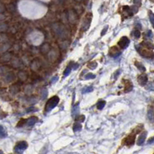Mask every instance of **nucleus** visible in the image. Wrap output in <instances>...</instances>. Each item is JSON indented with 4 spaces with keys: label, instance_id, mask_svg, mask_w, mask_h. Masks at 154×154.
<instances>
[{
    "label": "nucleus",
    "instance_id": "obj_7",
    "mask_svg": "<svg viewBox=\"0 0 154 154\" xmlns=\"http://www.w3.org/2000/svg\"><path fill=\"white\" fill-rule=\"evenodd\" d=\"M147 136V132H143V133H141V135L139 136V138L137 139V145L138 146H142L143 143H144L146 138Z\"/></svg>",
    "mask_w": 154,
    "mask_h": 154
},
{
    "label": "nucleus",
    "instance_id": "obj_16",
    "mask_svg": "<svg viewBox=\"0 0 154 154\" xmlns=\"http://www.w3.org/2000/svg\"><path fill=\"white\" fill-rule=\"evenodd\" d=\"M6 136H7V133H6L5 129L3 128L2 126H0V137L4 138Z\"/></svg>",
    "mask_w": 154,
    "mask_h": 154
},
{
    "label": "nucleus",
    "instance_id": "obj_17",
    "mask_svg": "<svg viewBox=\"0 0 154 154\" xmlns=\"http://www.w3.org/2000/svg\"><path fill=\"white\" fill-rule=\"evenodd\" d=\"M87 66L91 69H95L97 67V63L96 62H91V63H90L87 65Z\"/></svg>",
    "mask_w": 154,
    "mask_h": 154
},
{
    "label": "nucleus",
    "instance_id": "obj_26",
    "mask_svg": "<svg viewBox=\"0 0 154 154\" xmlns=\"http://www.w3.org/2000/svg\"><path fill=\"white\" fill-rule=\"evenodd\" d=\"M42 99H44V98H46V96H47V90H45V89H43L42 90Z\"/></svg>",
    "mask_w": 154,
    "mask_h": 154
},
{
    "label": "nucleus",
    "instance_id": "obj_27",
    "mask_svg": "<svg viewBox=\"0 0 154 154\" xmlns=\"http://www.w3.org/2000/svg\"><path fill=\"white\" fill-rule=\"evenodd\" d=\"M146 35L149 37V38H153V32H152V31H150V30H149V31H147V32L146 33Z\"/></svg>",
    "mask_w": 154,
    "mask_h": 154
},
{
    "label": "nucleus",
    "instance_id": "obj_12",
    "mask_svg": "<svg viewBox=\"0 0 154 154\" xmlns=\"http://www.w3.org/2000/svg\"><path fill=\"white\" fill-rule=\"evenodd\" d=\"M74 66H75V64L73 63H71V64L69 65V66H68L67 68H66V69L65 70V72H64V75H63V76L64 77H66L67 76H69V74L71 73V70H72V68H74Z\"/></svg>",
    "mask_w": 154,
    "mask_h": 154
},
{
    "label": "nucleus",
    "instance_id": "obj_31",
    "mask_svg": "<svg viewBox=\"0 0 154 154\" xmlns=\"http://www.w3.org/2000/svg\"><path fill=\"white\" fill-rule=\"evenodd\" d=\"M0 154H4V153H3V152L2 151V150H0Z\"/></svg>",
    "mask_w": 154,
    "mask_h": 154
},
{
    "label": "nucleus",
    "instance_id": "obj_1",
    "mask_svg": "<svg viewBox=\"0 0 154 154\" xmlns=\"http://www.w3.org/2000/svg\"><path fill=\"white\" fill-rule=\"evenodd\" d=\"M59 102V98L57 96H54L51 99H49L46 102V105L45 107V113L50 112L53 109H54L56 106Z\"/></svg>",
    "mask_w": 154,
    "mask_h": 154
},
{
    "label": "nucleus",
    "instance_id": "obj_3",
    "mask_svg": "<svg viewBox=\"0 0 154 154\" xmlns=\"http://www.w3.org/2000/svg\"><path fill=\"white\" fill-rule=\"evenodd\" d=\"M129 44V39L126 36H123L122 38L119 39V41L118 42V45L122 49H125L128 47Z\"/></svg>",
    "mask_w": 154,
    "mask_h": 154
},
{
    "label": "nucleus",
    "instance_id": "obj_4",
    "mask_svg": "<svg viewBox=\"0 0 154 154\" xmlns=\"http://www.w3.org/2000/svg\"><path fill=\"white\" fill-rule=\"evenodd\" d=\"M90 22H91V17H88V16L85 17L84 19L83 24H82V28H83V30H87L89 29L90 25Z\"/></svg>",
    "mask_w": 154,
    "mask_h": 154
},
{
    "label": "nucleus",
    "instance_id": "obj_24",
    "mask_svg": "<svg viewBox=\"0 0 154 154\" xmlns=\"http://www.w3.org/2000/svg\"><path fill=\"white\" fill-rule=\"evenodd\" d=\"M92 90H93V88H92V86H89V87H86V88L83 89V93H86V92H92Z\"/></svg>",
    "mask_w": 154,
    "mask_h": 154
},
{
    "label": "nucleus",
    "instance_id": "obj_5",
    "mask_svg": "<svg viewBox=\"0 0 154 154\" xmlns=\"http://www.w3.org/2000/svg\"><path fill=\"white\" fill-rule=\"evenodd\" d=\"M135 141V136L134 135H129L127 138L124 139V144L126 146H131L134 143Z\"/></svg>",
    "mask_w": 154,
    "mask_h": 154
},
{
    "label": "nucleus",
    "instance_id": "obj_9",
    "mask_svg": "<svg viewBox=\"0 0 154 154\" xmlns=\"http://www.w3.org/2000/svg\"><path fill=\"white\" fill-rule=\"evenodd\" d=\"M79 113H80V105H79V103H76L75 104L73 110H72V116L73 118H76V116H78Z\"/></svg>",
    "mask_w": 154,
    "mask_h": 154
},
{
    "label": "nucleus",
    "instance_id": "obj_29",
    "mask_svg": "<svg viewBox=\"0 0 154 154\" xmlns=\"http://www.w3.org/2000/svg\"><path fill=\"white\" fill-rule=\"evenodd\" d=\"M29 110H31L30 112H36V111L37 110V109H36V108H35V107H33V106H32V107H30V108L28 109V110H27V112H28Z\"/></svg>",
    "mask_w": 154,
    "mask_h": 154
},
{
    "label": "nucleus",
    "instance_id": "obj_6",
    "mask_svg": "<svg viewBox=\"0 0 154 154\" xmlns=\"http://www.w3.org/2000/svg\"><path fill=\"white\" fill-rule=\"evenodd\" d=\"M147 80H148V78H147V76L146 74H142L138 77V83H139V85H143V86L146 84Z\"/></svg>",
    "mask_w": 154,
    "mask_h": 154
},
{
    "label": "nucleus",
    "instance_id": "obj_15",
    "mask_svg": "<svg viewBox=\"0 0 154 154\" xmlns=\"http://www.w3.org/2000/svg\"><path fill=\"white\" fill-rule=\"evenodd\" d=\"M135 66L137 67L140 71H142V72H145L146 71L145 66H143V65L141 63H139V62H136V63H135Z\"/></svg>",
    "mask_w": 154,
    "mask_h": 154
},
{
    "label": "nucleus",
    "instance_id": "obj_28",
    "mask_svg": "<svg viewBox=\"0 0 154 154\" xmlns=\"http://www.w3.org/2000/svg\"><path fill=\"white\" fill-rule=\"evenodd\" d=\"M149 87H147V90H154V83H150L149 85H148Z\"/></svg>",
    "mask_w": 154,
    "mask_h": 154
},
{
    "label": "nucleus",
    "instance_id": "obj_23",
    "mask_svg": "<svg viewBox=\"0 0 154 154\" xmlns=\"http://www.w3.org/2000/svg\"><path fill=\"white\" fill-rule=\"evenodd\" d=\"M149 20H150V22L153 25V28H154V14L152 13V12H149Z\"/></svg>",
    "mask_w": 154,
    "mask_h": 154
},
{
    "label": "nucleus",
    "instance_id": "obj_2",
    "mask_svg": "<svg viewBox=\"0 0 154 154\" xmlns=\"http://www.w3.org/2000/svg\"><path fill=\"white\" fill-rule=\"evenodd\" d=\"M27 147H28V143H27L26 142H25V141H22V142L18 143L16 145L15 148H14V150H15L16 153L21 154L27 149Z\"/></svg>",
    "mask_w": 154,
    "mask_h": 154
},
{
    "label": "nucleus",
    "instance_id": "obj_21",
    "mask_svg": "<svg viewBox=\"0 0 154 154\" xmlns=\"http://www.w3.org/2000/svg\"><path fill=\"white\" fill-rule=\"evenodd\" d=\"M26 120H27V119H20V121L18 122V125H17V127H21V126H22L24 124H26Z\"/></svg>",
    "mask_w": 154,
    "mask_h": 154
},
{
    "label": "nucleus",
    "instance_id": "obj_18",
    "mask_svg": "<svg viewBox=\"0 0 154 154\" xmlns=\"http://www.w3.org/2000/svg\"><path fill=\"white\" fill-rule=\"evenodd\" d=\"M143 45H144L146 48H148L149 49H154V46L152 42H143Z\"/></svg>",
    "mask_w": 154,
    "mask_h": 154
},
{
    "label": "nucleus",
    "instance_id": "obj_30",
    "mask_svg": "<svg viewBox=\"0 0 154 154\" xmlns=\"http://www.w3.org/2000/svg\"><path fill=\"white\" fill-rule=\"evenodd\" d=\"M58 80V76H55L52 79V81H51V83H54L55 82H56V80Z\"/></svg>",
    "mask_w": 154,
    "mask_h": 154
},
{
    "label": "nucleus",
    "instance_id": "obj_19",
    "mask_svg": "<svg viewBox=\"0 0 154 154\" xmlns=\"http://www.w3.org/2000/svg\"><path fill=\"white\" fill-rule=\"evenodd\" d=\"M106 101H100V102H98V104H97V108L98 109H102L104 108L105 106V105H106Z\"/></svg>",
    "mask_w": 154,
    "mask_h": 154
},
{
    "label": "nucleus",
    "instance_id": "obj_10",
    "mask_svg": "<svg viewBox=\"0 0 154 154\" xmlns=\"http://www.w3.org/2000/svg\"><path fill=\"white\" fill-rule=\"evenodd\" d=\"M37 121H38V118L36 117V116H32V117H30L26 120V125L28 126H33L35 123H36Z\"/></svg>",
    "mask_w": 154,
    "mask_h": 154
},
{
    "label": "nucleus",
    "instance_id": "obj_20",
    "mask_svg": "<svg viewBox=\"0 0 154 154\" xmlns=\"http://www.w3.org/2000/svg\"><path fill=\"white\" fill-rule=\"evenodd\" d=\"M133 36H134L135 38H136V39H139V37H140V36H141V33H140V31H139V30H138V29H135L134 31H133Z\"/></svg>",
    "mask_w": 154,
    "mask_h": 154
},
{
    "label": "nucleus",
    "instance_id": "obj_14",
    "mask_svg": "<svg viewBox=\"0 0 154 154\" xmlns=\"http://www.w3.org/2000/svg\"><path fill=\"white\" fill-rule=\"evenodd\" d=\"M147 116H148V119L149 121L153 122L154 121V113H153V109H149L148 111V113H147Z\"/></svg>",
    "mask_w": 154,
    "mask_h": 154
},
{
    "label": "nucleus",
    "instance_id": "obj_22",
    "mask_svg": "<svg viewBox=\"0 0 154 154\" xmlns=\"http://www.w3.org/2000/svg\"><path fill=\"white\" fill-rule=\"evenodd\" d=\"M75 119H76V121H79V122H83L84 120H85V116H76V118H75Z\"/></svg>",
    "mask_w": 154,
    "mask_h": 154
},
{
    "label": "nucleus",
    "instance_id": "obj_11",
    "mask_svg": "<svg viewBox=\"0 0 154 154\" xmlns=\"http://www.w3.org/2000/svg\"><path fill=\"white\" fill-rule=\"evenodd\" d=\"M109 54L111 55V56H113V57H116L119 56L120 53H119V49H117L116 47H112L110 49V51H109Z\"/></svg>",
    "mask_w": 154,
    "mask_h": 154
},
{
    "label": "nucleus",
    "instance_id": "obj_8",
    "mask_svg": "<svg viewBox=\"0 0 154 154\" xmlns=\"http://www.w3.org/2000/svg\"><path fill=\"white\" fill-rule=\"evenodd\" d=\"M138 51H139V53L141 54L143 56L146 57V58H153V56H154V54L152 52H150L149 50L142 49V51H140V50H138Z\"/></svg>",
    "mask_w": 154,
    "mask_h": 154
},
{
    "label": "nucleus",
    "instance_id": "obj_13",
    "mask_svg": "<svg viewBox=\"0 0 154 154\" xmlns=\"http://www.w3.org/2000/svg\"><path fill=\"white\" fill-rule=\"evenodd\" d=\"M83 129L82 124L80 122H75L73 125V131L74 132H80L81 129Z\"/></svg>",
    "mask_w": 154,
    "mask_h": 154
},
{
    "label": "nucleus",
    "instance_id": "obj_25",
    "mask_svg": "<svg viewBox=\"0 0 154 154\" xmlns=\"http://www.w3.org/2000/svg\"><path fill=\"white\" fill-rule=\"evenodd\" d=\"M96 77V76L92 73H88L86 76H85V80H90V79H94Z\"/></svg>",
    "mask_w": 154,
    "mask_h": 154
}]
</instances>
